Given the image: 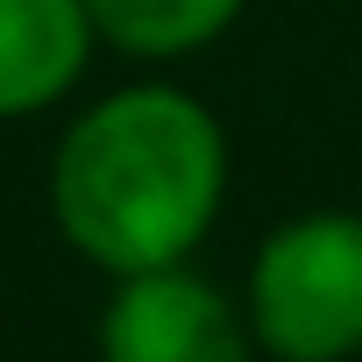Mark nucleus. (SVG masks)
<instances>
[{"instance_id":"1","label":"nucleus","mask_w":362,"mask_h":362,"mask_svg":"<svg viewBox=\"0 0 362 362\" xmlns=\"http://www.w3.org/2000/svg\"><path fill=\"white\" fill-rule=\"evenodd\" d=\"M228 128L177 78H121L93 93L43 170L57 242L100 277L199 256L228 214Z\"/></svg>"},{"instance_id":"2","label":"nucleus","mask_w":362,"mask_h":362,"mask_svg":"<svg viewBox=\"0 0 362 362\" xmlns=\"http://www.w3.org/2000/svg\"><path fill=\"white\" fill-rule=\"evenodd\" d=\"M242 313L277 362H348L362 355V214L305 206L277 221L242 277Z\"/></svg>"},{"instance_id":"5","label":"nucleus","mask_w":362,"mask_h":362,"mask_svg":"<svg viewBox=\"0 0 362 362\" xmlns=\"http://www.w3.org/2000/svg\"><path fill=\"white\" fill-rule=\"evenodd\" d=\"M86 8L107 50L135 64H185L249 15V0H86Z\"/></svg>"},{"instance_id":"3","label":"nucleus","mask_w":362,"mask_h":362,"mask_svg":"<svg viewBox=\"0 0 362 362\" xmlns=\"http://www.w3.org/2000/svg\"><path fill=\"white\" fill-rule=\"evenodd\" d=\"M100 348L107 362H235L256 348V334L242 291L206 277L192 256H177V263L107 277Z\"/></svg>"},{"instance_id":"4","label":"nucleus","mask_w":362,"mask_h":362,"mask_svg":"<svg viewBox=\"0 0 362 362\" xmlns=\"http://www.w3.org/2000/svg\"><path fill=\"white\" fill-rule=\"evenodd\" d=\"M100 50L86 0H0V121H36L78 100Z\"/></svg>"}]
</instances>
